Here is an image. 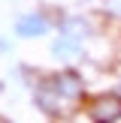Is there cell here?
<instances>
[{"mask_svg": "<svg viewBox=\"0 0 121 123\" xmlns=\"http://www.w3.org/2000/svg\"><path fill=\"white\" fill-rule=\"evenodd\" d=\"M18 33L21 36H39V33H45V21L39 15H27L18 21Z\"/></svg>", "mask_w": 121, "mask_h": 123, "instance_id": "7a4b0ae2", "label": "cell"}, {"mask_svg": "<svg viewBox=\"0 0 121 123\" xmlns=\"http://www.w3.org/2000/svg\"><path fill=\"white\" fill-rule=\"evenodd\" d=\"M91 114L97 120H118L121 117V99L118 96H100V99L91 105Z\"/></svg>", "mask_w": 121, "mask_h": 123, "instance_id": "6da1fadb", "label": "cell"}, {"mask_svg": "<svg viewBox=\"0 0 121 123\" xmlns=\"http://www.w3.org/2000/svg\"><path fill=\"white\" fill-rule=\"evenodd\" d=\"M54 54H58V57H73V54H79V42L73 39V36H60V39L54 42Z\"/></svg>", "mask_w": 121, "mask_h": 123, "instance_id": "3957f363", "label": "cell"}, {"mask_svg": "<svg viewBox=\"0 0 121 123\" xmlns=\"http://www.w3.org/2000/svg\"><path fill=\"white\" fill-rule=\"evenodd\" d=\"M58 90H64L67 96H76V93H79V78L70 75V72H67V75H60V78H58Z\"/></svg>", "mask_w": 121, "mask_h": 123, "instance_id": "277c9868", "label": "cell"}]
</instances>
